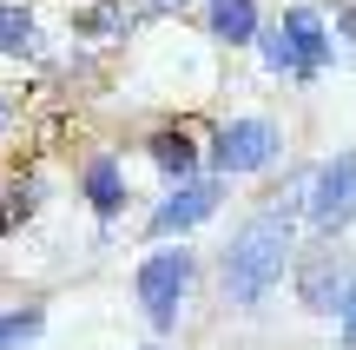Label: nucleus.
Instances as JSON below:
<instances>
[{"label": "nucleus", "mask_w": 356, "mask_h": 350, "mask_svg": "<svg viewBox=\"0 0 356 350\" xmlns=\"http://www.w3.org/2000/svg\"><path fill=\"white\" fill-rule=\"evenodd\" d=\"M79 198H86V212L113 232L119 218H126V205H132V179H126V159L119 152H92V159H79Z\"/></svg>", "instance_id": "8"}, {"label": "nucleus", "mask_w": 356, "mask_h": 350, "mask_svg": "<svg viewBox=\"0 0 356 350\" xmlns=\"http://www.w3.org/2000/svg\"><path fill=\"white\" fill-rule=\"evenodd\" d=\"M356 225V152H330L310 166L304 192V232L310 238H343Z\"/></svg>", "instance_id": "5"}, {"label": "nucleus", "mask_w": 356, "mask_h": 350, "mask_svg": "<svg viewBox=\"0 0 356 350\" xmlns=\"http://www.w3.org/2000/svg\"><path fill=\"white\" fill-rule=\"evenodd\" d=\"M284 166V126L270 113H225L204 126V172L218 179H264Z\"/></svg>", "instance_id": "2"}, {"label": "nucleus", "mask_w": 356, "mask_h": 350, "mask_svg": "<svg viewBox=\"0 0 356 350\" xmlns=\"http://www.w3.org/2000/svg\"><path fill=\"white\" fill-rule=\"evenodd\" d=\"M0 60H47L40 53V7L33 0H0Z\"/></svg>", "instance_id": "11"}, {"label": "nucleus", "mask_w": 356, "mask_h": 350, "mask_svg": "<svg viewBox=\"0 0 356 350\" xmlns=\"http://www.w3.org/2000/svg\"><path fill=\"white\" fill-rule=\"evenodd\" d=\"M198 20L211 33V47H251L264 33V0H198Z\"/></svg>", "instance_id": "10"}, {"label": "nucleus", "mask_w": 356, "mask_h": 350, "mask_svg": "<svg viewBox=\"0 0 356 350\" xmlns=\"http://www.w3.org/2000/svg\"><path fill=\"white\" fill-rule=\"evenodd\" d=\"M145 350H165V344H145Z\"/></svg>", "instance_id": "20"}, {"label": "nucleus", "mask_w": 356, "mask_h": 350, "mask_svg": "<svg viewBox=\"0 0 356 350\" xmlns=\"http://www.w3.org/2000/svg\"><path fill=\"white\" fill-rule=\"evenodd\" d=\"M20 232V218H13V205H7V192H0V238H13Z\"/></svg>", "instance_id": "17"}, {"label": "nucleus", "mask_w": 356, "mask_h": 350, "mask_svg": "<svg viewBox=\"0 0 356 350\" xmlns=\"http://www.w3.org/2000/svg\"><path fill=\"white\" fill-rule=\"evenodd\" d=\"M13 119H20V106H13V100H7V93H0V132H7V126H13Z\"/></svg>", "instance_id": "18"}, {"label": "nucleus", "mask_w": 356, "mask_h": 350, "mask_svg": "<svg viewBox=\"0 0 356 350\" xmlns=\"http://www.w3.org/2000/svg\"><path fill=\"white\" fill-rule=\"evenodd\" d=\"M350 278H356V258L343 251V238H310V245H297L291 291H297V304H304L310 317H337Z\"/></svg>", "instance_id": "4"}, {"label": "nucleus", "mask_w": 356, "mask_h": 350, "mask_svg": "<svg viewBox=\"0 0 356 350\" xmlns=\"http://www.w3.org/2000/svg\"><path fill=\"white\" fill-rule=\"evenodd\" d=\"M132 13L139 20H185V13H198V0H132Z\"/></svg>", "instance_id": "15"}, {"label": "nucleus", "mask_w": 356, "mask_h": 350, "mask_svg": "<svg viewBox=\"0 0 356 350\" xmlns=\"http://www.w3.org/2000/svg\"><path fill=\"white\" fill-rule=\"evenodd\" d=\"M297 245H304V205H257L251 218H238V232L225 238V258H218V291H225V304L257 311V304L291 278Z\"/></svg>", "instance_id": "1"}, {"label": "nucleus", "mask_w": 356, "mask_h": 350, "mask_svg": "<svg viewBox=\"0 0 356 350\" xmlns=\"http://www.w3.org/2000/svg\"><path fill=\"white\" fill-rule=\"evenodd\" d=\"M337 26H343V40H356V7H343V13H337Z\"/></svg>", "instance_id": "19"}, {"label": "nucleus", "mask_w": 356, "mask_h": 350, "mask_svg": "<svg viewBox=\"0 0 356 350\" xmlns=\"http://www.w3.org/2000/svg\"><path fill=\"white\" fill-rule=\"evenodd\" d=\"M225 198H231V179H218V172L178 179V185H165V198L152 205V218H145V238H152V245H172V238L198 232V225H211L218 212H225Z\"/></svg>", "instance_id": "6"}, {"label": "nucleus", "mask_w": 356, "mask_h": 350, "mask_svg": "<svg viewBox=\"0 0 356 350\" xmlns=\"http://www.w3.org/2000/svg\"><path fill=\"white\" fill-rule=\"evenodd\" d=\"M66 26L86 33V40H132L139 13H132L126 0H86V7H66Z\"/></svg>", "instance_id": "12"}, {"label": "nucleus", "mask_w": 356, "mask_h": 350, "mask_svg": "<svg viewBox=\"0 0 356 350\" xmlns=\"http://www.w3.org/2000/svg\"><path fill=\"white\" fill-rule=\"evenodd\" d=\"M145 159H152V172L165 185L198 179V172H204V126H191V119H165V126H152V132H145Z\"/></svg>", "instance_id": "7"}, {"label": "nucleus", "mask_w": 356, "mask_h": 350, "mask_svg": "<svg viewBox=\"0 0 356 350\" xmlns=\"http://www.w3.org/2000/svg\"><path fill=\"white\" fill-rule=\"evenodd\" d=\"M251 47H257V60H264V73H270V79H297V53L284 47L277 20H264V33H257Z\"/></svg>", "instance_id": "14"}, {"label": "nucleus", "mask_w": 356, "mask_h": 350, "mask_svg": "<svg viewBox=\"0 0 356 350\" xmlns=\"http://www.w3.org/2000/svg\"><path fill=\"white\" fill-rule=\"evenodd\" d=\"M277 33H284V47L297 53V79H304V86L337 66V40H330V26H323L317 7H304V0L284 7V13H277Z\"/></svg>", "instance_id": "9"}, {"label": "nucleus", "mask_w": 356, "mask_h": 350, "mask_svg": "<svg viewBox=\"0 0 356 350\" xmlns=\"http://www.w3.org/2000/svg\"><path fill=\"white\" fill-rule=\"evenodd\" d=\"M47 337V304H0V350H26Z\"/></svg>", "instance_id": "13"}, {"label": "nucleus", "mask_w": 356, "mask_h": 350, "mask_svg": "<svg viewBox=\"0 0 356 350\" xmlns=\"http://www.w3.org/2000/svg\"><path fill=\"white\" fill-rule=\"evenodd\" d=\"M191 285H198V251H191L185 238L152 245V251L139 258V271H132V298H139V311H145V324H152V337H172V331H178Z\"/></svg>", "instance_id": "3"}, {"label": "nucleus", "mask_w": 356, "mask_h": 350, "mask_svg": "<svg viewBox=\"0 0 356 350\" xmlns=\"http://www.w3.org/2000/svg\"><path fill=\"white\" fill-rule=\"evenodd\" d=\"M330 324H337V344L356 350V278H350V291H343V304H337V317H330Z\"/></svg>", "instance_id": "16"}]
</instances>
